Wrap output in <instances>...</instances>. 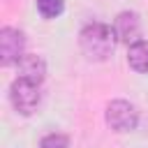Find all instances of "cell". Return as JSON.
Listing matches in <instances>:
<instances>
[{"instance_id": "cell-3", "label": "cell", "mask_w": 148, "mask_h": 148, "mask_svg": "<svg viewBox=\"0 0 148 148\" xmlns=\"http://www.w3.org/2000/svg\"><path fill=\"white\" fill-rule=\"evenodd\" d=\"M136 120H139L136 109L130 102H125V99H113L106 106V123L116 132H130V130H134Z\"/></svg>"}, {"instance_id": "cell-9", "label": "cell", "mask_w": 148, "mask_h": 148, "mask_svg": "<svg viewBox=\"0 0 148 148\" xmlns=\"http://www.w3.org/2000/svg\"><path fill=\"white\" fill-rule=\"evenodd\" d=\"M42 148H69V141L65 134H49L42 139Z\"/></svg>"}, {"instance_id": "cell-8", "label": "cell", "mask_w": 148, "mask_h": 148, "mask_svg": "<svg viewBox=\"0 0 148 148\" xmlns=\"http://www.w3.org/2000/svg\"><path fill=\"white\" fill-rule=\"evenodd\" d=\"M65 0H37V9L44 18H56L62 14Z\"/></svg>"}, {"instance_id": "cell-6", "label": "cell", "mask_w": 148, "mask_h": 148, "mask_svg": "<svg viewBox=\"0 0 148 148\" xmlns=\"http://www.w3.org/2000/svg\"><path fill=\"white\" fill-rule=\"evenodd\" d=\"M16 65H18V76L42 83V79H44V72H46V69H44V60H42L39 56H23Z\"/></svg>"}, {"instance_id": "cell-2", "label": "cell", "mask_w": 148, "mask_h": 148, "mask_svg": "<svg viewBox=\"0 0 148 148\" xmlns=\"http://www.w3.org/2000/svg\"><path fill=\"white\" fill-rule=\"evenodd\" d=\"M9 97L16 111H21L23 116H30L37 106H39V83L30 81V79H14L12 88H9Z\"/></svg>"}, {"instance_id": "cell-1", "label": "cell", "mask_w": 148, "mask_h": 148, "mask_svg": "<svg viewBox=\"0 0 148 148\" xmlns=\"http://www.w3.org/2000/svg\"><path fill=\"white\" fill-rule=\"evenodd\" d=\"M116 39H118L116 32L104 23H90L79 35L83 53L92 60H106L116 49Z\"/></svg>"}, {"instance_id": "cell-7", "label": "cell", "mask_w": 148, "mask_h": 148, "mask_svg": "<svg viewBox=\"0 0 148 148\" xmlns=\"http://www.w3.org/2000/svg\"><path fill=\"white\" fill-rule=\"evenodd\" d=\"M127 62H130L132 69H136V72H148V42H146V39H139V42L130 44Z\"/></svg>"}, {"instance_id": "cell-4", "label": "cell", "mask_w": 148, "mask_h": 148, "mask_svg": "<svg viewBox=\"0 0 148 148\" xmlns=\"http://www.w3.org/2000/svg\"><path fill=\"white\" fill-rule=\"evenodd\" d=\"M23 46H25V39H23L21 30H16V28H2L0 30V62L5 67L18 62L25 56Z\"/></svg>"}, {"instance_id": "cell-5", "label": "cell", "mask_w": 148, "mask_h": 148, "mask_svg": "<svg viewBox=\"0 0 148 148\" xmlns=\"http://www.w3.org/2000/svg\"><path fill=\"white\" fill-rule=\"evenodd\" d=\"M113 32H116V37H118L120 42H125V44L139 42V18H136V14H134V12H123V14H118L116 25H113Z\"/></svg>"}]
</instances>
